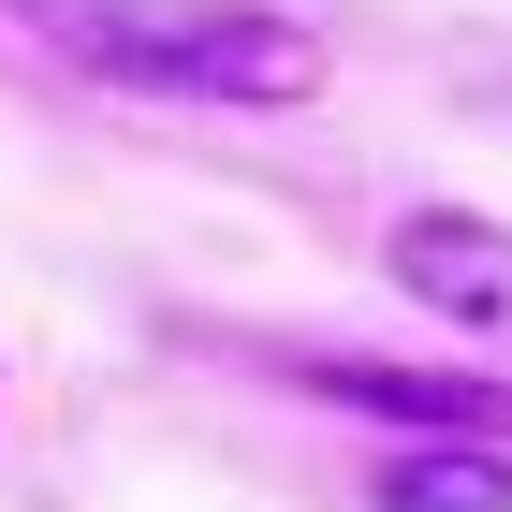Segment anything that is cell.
Here are the masks:
<instances>
[{
  "mask_svg": "<svg viewBox=\"0 0 512 512\" xmlns=\"http://www.w3.org/2000/svg\"><path fill=\"white\" fill-rule=\"evenodd\" d=\"M381 278H395L425 322L512 352V235H498V220H469V205H410V220L381 235Z\"/></svg>",
  "mask_w": 512,
  "mask_h": 512,
  "instance_id": "2",
  "label": "cell"
},
{
  "mask_svg": "<svg viewBox=\"0 0 512 512\" xmlns=\"http://www.w3.org/2000/svg\"><path fill=\"white\" fill-rule=\"evenodd\" d=\"M293 381L337 395V410H381V425H425V439H512V381H469V366H352V352H293Z\"/></svg>",
  "mask_w": 512,
  "mask_h": 512,
  "instance_id": "3",
  "label": "cell"
},
{
  "mask_svg": "<svg viewBox=\"0 0 512 512\" xmlns=\"http://www.w3.org/2000/svg\"><path fill=\"white\" fill-rule=\"evenodd\" d=\"M30 44H59L74 74L147 88V103H220V118H278L322 88V30L278 0H0Z\"/></svg>",
  "mask_w": 512,
  "mask_h": 512,
  "instance_id": "1",
  "label": "cell"
},
{
  "mask_svg": "<svg viewBox=\"0 0 512 512\" xmlns=\"http://www.w3.org/2000/svg\"><path fill=\"white\" fill-rule=\"evenodd\" d=\"M381 512H512V439H410L366 483Z\"/></svg>",
  "mask_w": 512,
  "mask_h": 512,
  "instance_id": "4",
  "label": "cell"
}]
</instances>
